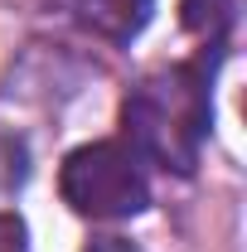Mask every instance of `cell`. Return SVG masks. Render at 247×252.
Returning <instances> with one entry per match:
<instances>
[{
    "mask_svg": "<svg viewBox=\"0 0 247 252\" xmlns=\"http://www.w3.org/2000/svg\"><path fill=\"white\" fill-rule=\"evenodd\" d=\"M49 10H59L63 20H73L93 39H107V44L126 49L136 34L151 25L155 0H49Z\"/></svg>",
    "mask_w": 247,
    "mask_h": 252,
    "instance_id": "cell-3",
    "label": "cell"
},
{
    "mask_svg": "<svg viewBox=\"0 0 247 252\" xmlns=\"http://www.w3.org/2000/svg\"><path fill=\"white\" fill-rule=\"evenodd\" d=\"M59 194L63 204L83 219H136L151 204V180L146 160L136 156L131 141H93L68 151L59 170Z\"/></svg>",
    "mask_w": 247,
    "mask_h": 252,
    "instance_id": "cell-2",
    "label": "cell"
},
{
    "mask_svg": "<svg viewBox=\"0 0 247 252\" xmlns=\"http://www.w3.org/2000/svg\"><path fill=\"white\" fill-rule=\"evenodd\" d=\"M88 252H136V248H131L126 238H93V243H88Z\"/></svg>",
    "mask_w": 247,
    "mask_h": 252,
    "instance_id": "cell-6",
    "label": "cell"
},
{
    "mask_svg": "<svg viewBox=\"0 0 247 252\" xmlns=\"http://www.w3.org/2000/svg\"><path fill=\"white\" fill-rule=\"evenodd\" d=\"M233 25V0H185V30L204 34V44L223 54V34Z\"/></svg>",
    "mask_w": 247,
    "mask_h": 252,
    "instance_id": "cell-4",
    "label": "cell"
},
{
    "mask_svg": "<svg viewBox=\"0 0 247 252\" xmlns=\"http://www.w3.org/2000/svg\"><path fill=\"white\" fill-rule=\"evenodd\" d=\"M214 63L218 54H199L189 63L160 68L141 78L122 107L126 141L136 156L170 170V175H194L204 156L209 126H214Z\"/></svg>",
    "mask_w": 247,
    "mask_h": 252,
    "instance_id": "cell-1",
    "label": "cell"
},
{
    "mask_svg": "<svg viewBox=\"0 0 247 252\" xmlns=\"http://www.w3.org/2000/svg\"><path fill=\"white\" fill-rule=\"evenodd\" d=\"M0 252H25V223L15 214H0Z\"/></svg>",
    "mask_w": 247,
    "mask_h": 252,
    "instance_id": "cell-5",
    "label": "cell"
}]
</instances>
